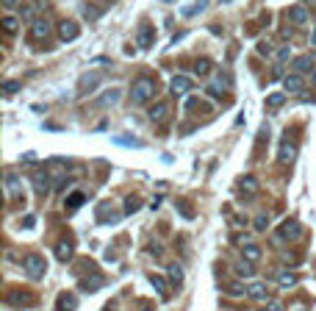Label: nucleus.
<instances>
[{
  "mask_svg": "<svg viewBox=\"0 0 316 311\" xmlns=\"http://www.w3.org/2000/svg\"><path fill=\"white\" fill-rule=\"evenodd\" d=\"M310 67H313V59H310V56H297V59L291 61V70L297 72V75L299 72H308Z\"/></svg>",
  "mask_w": 316,
  "mask_h": 311,
  "instance_id": "22",
  "label": "nucleus"
},
{
  "mask_svg": "<svg viewBox=\"0 0 316 311\" xmlns=\"http://www.w3.org/2000/svg\"><path fill=\"white\" fill-rule=\"evenodd\" d=\"M75 305H78V297H75V294H61L56 311H75Z\"/></svg>",
  "mask_w": 316,
  "mask_h": 311,
  "instance_id": "23",
  "label": "nucleus"
},
{
  "mask_svg": "<svg viewBox=\"0 0 316 311\" xmlns=\"http://www.w3.org/2000/svg\"><path fill=\"white\" fill-rule=\"evenodd\" d=\"M0 25H3V31H6V34H17L20 17H14V14H3V20H0Z\"/></svg>",
  "mask_w": 316,
  "mask_h": 311,
  "instance_id": "25",
  "label": "nucleus"
},
{
  "mask_svg": "<svg viewBox=\"0 0 316 311\" xmlns=\"http://www.w3.org/2000/svg\"><path fill=\"white\" fill-rule=\"evenodd\" d=\"M266 308H269V311H283V305L277 303V300H269V303H266Z\"/></svg>",
  "mask_w": 316,
  "mask_h": 311,
  "instance_id": "41",
  "label": "nucleus"
},
{
  "mask_svg": "<svg viewBox=\"0 0 316 311\" xmlns=\"http://www.w3.org/2000/svg\"><path fill=\"white\" fill-rule=\"evenodd\" d=\"M84 17L92 23V20H97V17H100V9H95V6H84Z\"/></svg>",
  "mask_w": 316,
  "mask_h": 311,
  "instance_id": "36",
  "label": "nucleus"
},
{
  "mask_svg": "<svg viewBox=\"0 0 316 311\" xmlns=\"http://www.w3.org/2000/svg\"><path fill=\"white\" fill-rule=\"evenodd\" d=\"M169 92H172L175 97L186 95V92H191V78L189 75H175L172 81H169Z\"/></svg>",
  "mask_w": 316,
  "mask_h": 311,
  "instance_id": "9",
  "label": "nucleus"
},
{
  "mask_svg": "<svg viewBox=\"0 0 316 311\" xmlns=\"http://www.w3.org/2000/svg\"><path fill=\"white\" fill-rule=\"evenodd\" d=\"M155 92H158V84H155L150 75H139L136 81L131 84V103L133 106H144V103H150L155 97Z\"/></svg>",
  "mask_w": 316,
  "mask_h": 311,
  "instance_id": "1",
  "label": "nucleus"
},
{
  "mask_svg": "<svg viewBox=\"0 0 316 311\" xmlns=\"http://www.w3.org/2000/svg\"><path fill=\"white\" fill-rule=\"evenodd\" d=\"M36 9H39V6H25L23 12H20V20H31L36 14Z\"/></svg>",
  "mask_w": 316,
  "mask_h": 311,
  "instance_id": "37",
  "label": "nucleus"
},
{
  "mask_svg": "<svg viewBox=\"0 0 316 311\" xmlns=\"http://www.w3.org/2000/svg\"><path fill=\"white\" fill-rule=\"evenodd\" d=\"M252 272H255V267H252L250 261H244V258L236 264V275H239V278H252Z\"/></svg>",
  "mask_w": 316,
  "mask_h": 311,
  "instance_id": "28",
  "label": "nucleus"
},
{
  "mask_svg": "<svg viewBox=\"0 0 316 311\" xmlns=\"http://www.w3.org/2000/svg\"><path fill=\"white\" fill-rule=\"evenodd\" d=\"M178 209H180V214H183V217H189V220H191V217H194V211H191V209H189V206H186V203H178Z\"/></svg>",
  "mask_w": 316,
  "mask_h": 311,
  "instance_id": "40",
  "label": "nucleus"
},
{
  "mask_svg": "<svg viewBox=\"0 0 316 311\" xmlns=\"http://www.w3.org/2000/svg\"><path fill=\"white\" fill-rule=\"evenodd\" d=\"M169 281L175 283V286H180V283H183V267H180V264H169Z\"/></svg>",
  "mask_w": 316,
  "mask_h": 311,
  "instance_id": "27",
  "label": "nucleus"
},
{
  "mask_svg": "<svg viewBox=\"0 0 316 311\" xmlns=\"http://www.w3.org/2000/svg\"><path fill=\"white\" fill-rule=\"evenodd\" d=\"M153 42H155V28L153 25H139V31H136V48H142V50H147V48H153Z\"/></svg>",
  "mask_w": 316,
  "mask_h": 311,
  "instance_id": "3",
  "label": "nucleus"
},
{
  "mask_svg": "<svg viewBox=\"0 0 316 311\" xmlns=\"http://www.w3.org/2000/svg\"><path fill=\"white\" fill-rule=\"evenodd\" d=\"M6 300L12 305H31L34 303V294H31L28 289H12V292L6 294Z\"/></svg>",
  "mask_w": 316,
  "mask_h": 311,
  "instance_id": "10",
  "label": "nucleus"
},
{
  "mask_svg": "<svg viewBox=\"0 0 316 311\" xmlns=\"http://www.w3.org/2000/svg\"><path fill=\"white\" fill-rule=\"evenodd\" d=\"M283 86H286V92H302V86H305V81H302V75H297V72H291V75H286L283 78Z\"/></svg>",
  "mask_w": 316,
  "mask_h": 311,
  "instance_id": "16",
  "label": "nucleus"
},
{
  "mask_svg": "<svg viewBox=\"0 0 316 311\" xmlns=\"http://www.w3.org/2000/svg\"><path fill=\"white\" fill-rule=\"evenodd\" d=\"M20 81H6V84H3V92H6V95H14V92H20Z\"/></svg>",
  "mask_w": 316,
  "mask_h": 311,
  "instance_id": "35",
  "label": "nucleus"
},
{
  "mask_svg": "<svg viewBox=\"0 0 316 311\" xmlns=\"http://www.w3.org/2000/svg\"><path fill=\"white\" fill-rule=\"evenodd\" d=\"M81 36V28H78V23H72V20H64V23H59V39L61 42H72V39H78Z\"/></svg>",
  "mask_w": 316,
  "mask_h": 311,
  "instance_id": "7",
  "label": "nucleus"
},
{
  "mask_svg": "<svg viewBox=\"0 0 316 311\" xmlns=\"http://www.w3.org/2000/svg\"><path fill=\"white\" fill-rule=\"evenodd\" d=\"M297 272H277V283H280L283 289H291V286H297Z\"/></svg>",
  "mask_w": 316,
  "mask_h": 311,
  "instance_id": "24",
  "label": "nucleus"
},
{
  "mask_svg": "<svg viewBox=\"0 0 316 311\" xmlns=\"http://www.w3.org/2000/svg\"><path fill=\"white\" fill-rule=\"evenodd\" d=\"M167 117H169V103H167V100L155 103V106L150 108V120L158 122V125H161V122H167Z\"/></svg>",
  "mask_w": 316,
  "mask_h": 311,
  "instance_id": "14",
  "label": "nucleus"
},
{
  "mask_svg": "<svg viewBox=\"0 0 316 311\" xmlns=\"http://www.w3.org/2000/svg\"><path fill=\"white\" fill-rule=\"evenodd\" d=\"M23 267H25V275H28L31 281H42L45 272H48V261H45L39 253H28L25 261H23Z\"/></svg>",
  "mask_w": 316,
  "mask_h": 311,
  "instance_id": "2",
  "label": "nucleus"
},
{
  "mask_svg": "<svg viewBox=\"0 0 316 311\" xmlns=\"http://www.w3.org/2000/svg\"><path fill=\"white\" fill-rule=\"evenodd\" d=\"M34 189H36L39 198H45V195L50 192V175H48V170H39V173L34 175Z\"/></svg>",
  "mask_w": 316,
  "mask_h": 311,
  "instance_id": "12",
  "label": "nucleus"
},
{
  "mask_svg": "<svg viewBox=\"0 0 316 311\" xmlns=\"http://www.w3.org/2000/svg\"><path fill=\"white\" fill-rule=\"evenodd\" d=\"M239 189L244 198H255L258 192H261V184H258V178H252V175H244V178L239 181Z\"/></svg>",
  "mask_w": 316,
  "mask_h": 311,
  "instance_id": "11",
  "label": "nucleus"
},
{
  "mask_svg": "<svg viewBox=\"0 0 316 311\" xmlns=\"http://www.w3.org/2000/svg\"><path fill=\"white\" fill-rule=\"evenodd\" d=\"M100 286H103V275L100 272H92L89 278L81 281V289H84V292H95V289H100Z\"/></svg>",
  "mask_w": 316,
  "mask_h": 311,
  "instance_id": "19",
  "label": "nucleus"
},
{
  "mask_svg": "<svg viewBox=\"0 0 316 311\" xmlns=\"http://www.w3.org/2000/svg\"><path fill=\"white\" fill-rule=\"evenodd\" d=\"M283 103H286V92H274V95L266 97V106L269 108H277V106H283Z\"/></svg>",
  "mask_w": 316,
  "mask_h": 311,
  "instance_id": "30",
  "label": "nucleus"
},
{
  "mask_svg": "<svg viewBox=\"0 0 316 311\" xmlns=\"http://www.w3.org/2000/svg\"><path fill=\"white\" fill-rule=\"evenodd\" d=\"M139 209V200L136 198H128V206H125V214H133Z\"/></svg>",
  "mask_w": 316,
  "mask_h": 311,
  "instance_id": "39",
  "label": "nucleus"
},
{
  "mask_svg": "<svg viewBox=\"0 0 316 311\" xmlns=\"http://www.w3.org/2000/svg\"><path fill=\"white\" fill-rule=\"evenodd\" d=\"M297 153H299V144L294 142V139H283V142H280V153H277V159H280L283 164H291L294 159H297Z\"/></svg>",
  "mask_w": 316,
  "mask_h": 311,
  "instance_id": "5",
  "label": "nucleus"
},
{
  "mask_svg": "<svg viewBox=\"0 0 316 311\" xmlns=\"http://www.w3.org/2000/svg\"><path fill=\"white\" fill-rule=\"evenodd\" d=\"M241 258L250 261V264L261 261V247H258V245H244V247H241Z\"/></svg>",
  "mask_w": 316,
  "mask_h": 311,
  "instance_id": "21",
  "label": "nucleus"
},
{
  "mask_svg": "<svg viewBox=\"0 0 316 311\" xmlns=\"http://www.w3.org/2000/svg\"><path fill=\"white\" fill-rule=\"evenodd\" d=\"M310 45L316 48V28H313V34H310Z\"/></svg>",
  "mask_w": 316,
  "mask_h": 311,
  "instance_id": "42",
  "label": "nucleus"
},
{
  "mask_svg": "<svg viewBox=\"0 0 316 311\" xmlns=\"http://www.w3.org/2000/svg\"><path fill=\"white\" fill-rule=\"evenodd\" d=\"M56 258H59V261H70L72 258V242L70 239H61L59 245H56Z\"/></svg>",
  "mask_w": 316,
  "mask_h": 311,
  "instance_id": "20",
  "label": "nucleus"
},
{
  "mask_svg": "<svg viewBox=\"0 0 316 311\" xmlns=\"http://www.w3.org/2000/svg\"><path fill=\"white\" fill-rule=\"evenodd\" d=\"M258 53L261 56H272V45L269 42H258Z\"/></svg>",
  "mask_w": 316,
  "mask_h": 311,
  "instance_id": "38",
  "label": "nucleus"
},
{
  "mask_svg": "<svg viewBox=\"0 0 316 311\" xmlns=\"http://www.w3.org/2000/svg\"><path fill=\"white\" fill-rule=\"evenodd\" d=\"M20 175L14 173V170H6V192H9V198H20Z\"/></svg>",
  "mask_w": 316,
  "mask_h": 311,
  "instance_id": "15",
  "label": "nucleus"
},
{
  "mask_svg": "<svg viewBox=\"0 0 316 311\" xmlns=\"http://www.w3.org/2000/svg\"><path fill=\"white\" fill-rule=\"evenodd\" d=\"M117 100H120V89H108L97 103H100V106H111V103H117Z\"/></svg>",
  "mask_w": 316,
  "mask_h": 311,
  "instance_id": "31",
  "label": "nucleus"
},
{
  "mask_svg": "<svg viewBox=\"0 0 316 311\" xmlns=\"http://www.w3.org/2000/svg\"><path fill=\"white\" fill-rule=\"evenodd\" d=\"M313 84H316V70H313Z\"/></svg>",
  "mask_w": 316,
  "mask_h": 311,
  "instance_id": "43",
  "label": "nucleus"
},
{
  "mask_svg": "<svg viewBox=\"0 0 316 311\" xmlns=\"http://www.w3.org/2000/svg\"><path fill=\"white\" fill-rule=\"evenodd\" d=\"M150 283H153V286H155V292H158V294H164V297H169V283L164 281L161 275H150Z\"/></svg>",
  "mask_w": 316,
  "mask_h": 311,
  "instance_id": "26",
  "label": "nucleus"
},
{
  "mask_svg": "<svg viewBox=\"0 0 316 311\" xmlns=\"http://www.w3.org/2000/svg\"><path fill=\"white\" fill-rule=\"evenodd\" d=\"M297 311H308V308H297Z\"/></svg>",
  "mask_w": 316,
  "mask_h": 311,
  "instance_id": "44",
  "label": "nucleus"
},
{
  "mask_svg": "<svg viewBox=\"0 0 316 311\" xmlns=\"http://www.w3.org/2000/svg\"><path fill=\"white\" fill-rule=\"evenodd\" d=\"M84 200H86V195H84V192H75V195H70V198H67L64 203L70 206V209H78V206L84 203Z\"/></svg>",
  "mask_w": 316,
  "mask_h": 311,
  "instance_id": "32",
  "label": "nucleus"
},
{
  "mask_svg": "<svg viewBox=\"0 0 316 311\" xmlns=\"http://www.w3.org/2000/svg\"><path fill=\"white\" fill-rule=\"evenodd\" d=\"M299 236H302V225H299L297 220H286L280 225V239L294 242V239H299Z\"/></svg>",
  "mask_w": 316,
  "mask_h": 311,
  "instance_id": "8",
  "label": "nucleus"
},
{
  "mask_svg": "<svg viewBox=\"0 0 316 311\" xmlns=\"http://www.w3.org/2000/svg\"><path fill=\"white\" fill-rule=\"evenodd\" d=\"M288 56H291V48H288V45H283V48L277 50V67H274L272 78H280L283 75V64L288 61Z\"/></svg>",
  "mask_w": 316,
  "mask_h": 311,
  "instance_id": "18",
  "label": "nucleus"
},
{
  "mask_svg": "<svg viewBox=\"0 0 316 311\" xmlns=\"http://www.w3.org/2000/svg\"><path fill=\"white\" fill-rule=\"evenodd\" d=\"M252 225H255V231H266L269 228V214H258L255 220H252Z\"/></svg>",
  "mask_w": 316,
  "mask_h": 311,
  "instance_id": "34",
  "label": "nucleus"
},
{
  "mask_svg": "<svg viewBox=\"0 0 316 311\" xmlns=\"http://www.w3.org/2000/svg\"><path fill=\"white\" fill-rule=\"evenodd\" d=\"M261 311H269V308H261Z\"/></svg>",
  "mask_w": 316,
  "mask_h": 311,
  "instance_id": "45",
  "label": "nucleus"
},
{
  "mask_svg": "<svg viewBox=\"0 0 316 311\" xmlns=\"http://www.w3.org/2000/svg\"><path fill=\"white\" fill-rule=\"evenodd\" d=\"M194 72H197V75H208V72H211V61L208 59H200L194 64Z\"/></svg>",
  "mask_w": 316,
  "mask_h": 311,
  "instance_id": "33",
  "label": "nucleus"
},
{
  "mask_svg": "<svg viewBox=\"0 0 316 311\" xmlns=\"http://www.w3.org/2000/svg\"><path fill=\"white\" fill-rule=\"evenodd\" d=\"M247 294H250L252 300H266V303H269V289H266V283H261V281L250 283V289H247Z\"/></svg>",
  "mask_w": 316,
  "mask_h": 311,
  "instance_id": "17",
  "label": "nucleus"
},
{
  "mask_svg": "<svg viewBox=\"0 0 316 311\" xmlns=\"http://www.w3.org/2000/svg\"><path fill=\"white\" fill-rule=\"evenodd\" d=\"M103 81V72H97V70H92V72H86L81 81H78V92L81 95H86V92H95V86Z\"/></svg>",
  "mask_w": 316,
  "mask_h": 311,
  "instance_id": "6",
  "label": "nucleus"
},
{
  "mask_svg": "<svg viewBox=\"0 0 316 311\" xmlns=\"http://www.w3.org/2000/svg\"><path fill=\"white\" fill-rule=\"evenodd\" d=\"M227 294H230V297H244V292H247V289H244V283H239V281H233V283H227Z\"/></svg>",
  "mask_w": 316,
  "mask_h": 311,
  "instance_id": "29",
  "label": "nucleus"
},
{
  "mask_svg": "<svg viewBox=\"0 0 316 311\" xmlns=\"http://www.w3.org/2000/svg\"><path fill=\"white\" fill-rule=\"evenodd\" d=\"M288 20H291L294 25H308L310 23V14H308V9H305V6H299V3H297V6L288 9Z\"/></svg>",
  "mask_w": 316,
  "mask_h": 311,
  "instance_id": "13",
  "label": "nucleus"
},
{
  "mask_svg": "<svg viewBox=\"0 0 316 311\" xmlns=\"http://www.w3.org/2000/svg\"><path fill=\"white\" fill-rule=\"evenodd\" d=\"M48 36H50L48 20H34V23H31V28H28V39L31 42H42V39H48Z\"/></svg>",
  "mask_w": 316,
  "mask_h": 311,
  "instance_id": "4",
  "label": "nucleus"
}]
</instances>
